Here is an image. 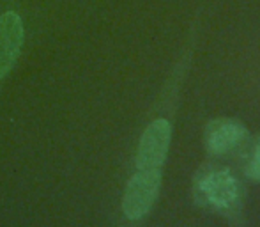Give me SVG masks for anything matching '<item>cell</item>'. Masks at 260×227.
<instances>
[{"label": "cell", "instance_id": "1", "mask_svg": "<svg viewBox=\"0 0 260 227\" xmlns=\"http://www.w3.org/2000/svg\"><path fill=\"white\" fill-rule=\"evenodd\" d=\"M193 199L204 210L236 218L243 210L244 190L230 169L209 163L200 167L193 178Z\"/></svg>", "mask_w": 260, "mask_h": 227}, {"label": "cell", "instance_id": "2", "mask_svg": "<svg viewBox=\"0 0 260 227\" xmlns=\"http://www.w3.org/2000/svg\"><path fill=\"white\" fill-rule=\"evenodd\" d=\"M161 185L159 169H138L131 176L122 197V211L129 220L145 217L156 203Z\"/></svg>", "mask_w": 260, "mask_h": 227}, {"label": "cell", "instance_id": "3", "mask_svg": "<svg viewBox=\"0 0 260 227\" xmlns=\"http://www.w3.org/2000/svg\"><path fill=\"white\" fill-rule=\"evenodd\" d=\"M250 138L248 128L232 117H218L204 128V146L211 155H230L244 148Z\"/></svg>", "mask_w": 260, "mask_h": 227}, {"label": "cell", "instance_id": "4", "mask_svg": "<svg viewBox=\"0 0 260 227\" xmlns=\"http://www.w3.org/2000/svg\"><path fill=\"white\" fill-rule=\"evenodd\" d=\"M172 126L167 119H156L145 128L137 151V169H161L168 155Z\"/></svg>", "mask_w": 260, "mask_h": 227}, {"label": "cell", "instance_id": "5", "mask_svg": "<svg viewBox=\"0 0 260 227\" xmlns=\"http://www.w3.org/2000/svg\"><path fill=\"white\" fill-rule=\"evenodd\" d=\"M23 45V21L20 14L7 11L0 16V78L9 75Z\"/></svg>", "mask_w": 260, "mask_h": 227}, {"label": "cell", "instance_id": "6", "mask_svg": "<svg viewBox=\"0 0 260 227\" xmlns=\"http://www.w3.org/2000/svg\"><path fill=\"white\" fill-rule=\"evenodd\" d=\"M244 174L253 181H260V135L248 138L244 144Z\"/></svg>", "mask_w": 260, "mask_h": 227}]
</instances>
